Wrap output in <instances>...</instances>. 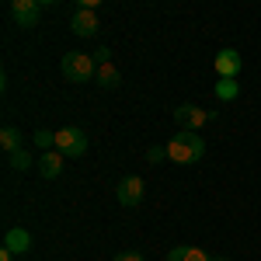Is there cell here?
I'll use <instances>...</instances> for the list:
<instances>
[{
    "mask_svg": "<svg viewBox=\"0 0 261 261\" xmlns=\"http://www.w3.org/2000/svg\"><path fill=\"white\" fill-rule=\"evenodd\" d=\"M98 28H101V21H98V14H94L91 7H77V11H73V18H70V32H73V35L91 39Z\"/></svg>",
    "mask_w": 261,
    "mask_h": 261,
    "instance_id": "ba28073f",
    "label": "cell"
},
{
    "mask_svg": "<svg viewBox=\"0 0 261 261\" xmlns=\"http://www.w3.org/2000/svg\"><path fill=\"white\" fill-rule=\"evenodd\" d=\"M112 261H146V258H143L140 251H122V254H115Z\"/></svg>",
    "mask_w": 261,
    "mask_h": 261,
    "instance_id": "ac0fdd59",
    "label": "cell"
},
{
    "mask_svg": "<svg viewBox=\"0 0 261 261\" xmlns=\"http://www.w3.org/2000/svg\"><path fill=\"white\" fill-rule=\"evenodd\" d=\"M174 119H178L181 129L199 133L205 122H213V112H205V108H199V105H178V108H174Z\"/></svg>",
    "mask_w": 261,
    "mask_h": 261,
    "instance_id": "5b68a950",
    "label": "cell"
},
{
    "mask_svg": "<svg viewBox=\"0 0 261 261\" xmlns=\"http://www.w3.org/2000/svg\"><path fill=\"white\" fill-rule=\"evenodd\" d=\"M167 261H213L202 247H188V244H181L174 251H167Z\"/></svg>",
    "mask_w": 261,
    "mask_h": 261,
    "instance_id": "7c38bea8",
    "label": "cell"
},
{
    "mask_svg": "<svg viewBox=\"0 0 261 261\" xmlns=\"http://www.w3.org/2000/svg\"><path fill=\"white\" fill-rule=\"evenodd\" d=\"M32 143H35V146H42V150H56V133H49V129H35Z\"/></svg>",
    "mask_w": 261,
    "mask_h": 261,
    "instance_id": "9a60e30c",
    "label": "cell"
},
{
    "mask_svg": "<svg viewBox=\"0 0 261 261\" xmlns=\"http://www.w3.org/2000/svg\"><path fill=\"white\" fill-rule=\"evenodd\" d=\"M205 157V140L199 133H188V129H178L171 140H167V161L174 164H195Z\"/></svg>",
    "mask_w": 261,
    "mask_h": 261,
    "instance_id": "6da1fadb",
    "label": "cell"
},
{
    "mask_svg": "<svg viewBox=\"0 0 261 261\" xmlns=\"http://www.w3.org/2000/svg\"><path fill=\"white\" fill-rule=\"evenodd\" d=\"M56 150H60L63 157H84V150H87V136H84V129H73V125L56 129Z\"/></svg>",
    "mask_w": 261,
    "mask_h": 261,
    "instance_id": "3957f363",
    "label": "cell"
},
{
    "mask_svg": "<svg viewBox=\"0 0 261 261\" xmlns=\"http://www.w3.org/2000/svg\"><path fill=\"white\" fill-rule=\"evenodd\" d=\"M11 18H14V24H21V28H35L42 18V4L39 0H11Z\"/></svg>",
    "mask_w": 261,
    "mask_h": 261,
    "instance_id": "8992f818",
    "label": "cell"
},
{
    "mask_svg": "<svg viewBox=\"0 0 261 261\" xmlns=\"http://www.w3.org/2000/svg\"><path fill=\"white\" fill-rule=\"evenodd\" d=\"M0 261H14V251H7V247H4V251H0Z\"/></svg>",
    "mask_w": 261,
    "mask_h": 261,
    "instance_id": "d6986e66",
    "label": "cell"
},
{
    "mask_svg": "<svg viewBox=\"0 0 261 261\" xmlns=\"http://www.w3.org/2000/svg\"><path fill=\"white\" fill-rule=\"evenodd\" d=\"M60 66H63V77L73 84H87L91 77H98V63L87 53H66Z\"/></svg>",
    "mask_w": 261,
    "mask_h": 261,
    "instance_id": "7a4b0ae2",
    "label": "cell"
},
{
    "mask_svg": "<svg viewBox=\"0 0 261 261\" xmlns=\"http://www.w3.org/2000/svg\"><path fill=\"white\" fill-rule=\"evenodd\" d=\"M143 192H146V185H143L140 174H125V178L119 181V188H115V199H119V205L133 209V205L143 202Z\"/></svg>",
    "mask_w": 261,
    "mask_h": 261,
    "instance_id": "277c9868",
    "label": "cell"
},
{
    "mask_svg": "<svg viewBox=\"0 0 261 261\" xmlns=\"http://www.w3.org/2000/svg\"><path fill=\"white\" fill-rule=\"evenodd\" d=\"M0 146H4L7 153L24 150V146H21V133H18V129H11V125H7V129H0Z\"/></svg>",
    "mask_w": 261,
    "mask_h": 261,
    "instance_id": "4fadbf2b",
    "label": "cell"
},
{
    "mask_svg": "<svg viewBox=\"0 0 261 261\" xmlns=\"http://www.w3.org/2000/svg\"><path fill=\"white\" fill-rule=\"evenodd\" d=\"M11 167L24 174V171L32 167V153H28V150H18V153H11Z\"/></svg>",
    "mask_w": 261,
    "mask_h": 261,
    "instance_id": "2e32d148",
    "label": "cell"
},
{
    "mask_svg": "<svg viewBox=\"0 0 261 261\" xmlns=\"http://www.w3.org/2000/svg\"><path fill=\"white\" fill-rule=\"evenodd\" d=\"M237 94H241L237 81H220V84H216V98H220V101H233Z\"/></svg>",
    "mask_w": 261,
    "mask_h": 261,
    "instance_id": "5bb4252c",
    "label": "cell"
},
{
    "mask_svg": "<svg viewBox=\"0 0 261 261\" xmlns=\"http://www.w3.org/2000/svg\"><path fill=\"white\" fill-rule=\"evenodd\" d=\"M4 247L14 251V254H24V251L32 247V233H28L24 226H11V230L4 233Z\"/></svg>",
    "mask_w": 261,
    "mask_h": 261,
    "instance_id": "9c48e42d",
    "label": "cell"
},
{
    "mask_svg": "<svg viewBox=\"0 0 261 261\" xmlns=\"http://www.w3.org/2000/svg\"><path fill=\"white\" fill-rule=\"evenodd\" d=\"M94 81H98L105 91H115V87L122 84V73L115 70V63L108 60V63H101V66H98V77H94Z\"/></svg>",
    "mask_w": 261,
    "mask_h": 261,
    "instance_id": "8fae6325",
    "label": "cell"
},
{
    "mask_svg": "<svg viewBox=\"0 0 261 261\" xmlns=\"http://www.w3.org/2000/svg\"><path fill=\"white\" fill-rule=\"evenodd\" d=\"M146 161H150V164L167 161V146H150V150H146Z\"/></svg>",
    "mask_w": 261,
    "mask_h": 261,
    "instance_id": "e0dca14e",
    "label": "cell"
},
{
    "mask_svg": "<svg viewBox=\"0 0 261 261\" xmlns=\"http://www.w3.org/2000/svg\"><path fill=\"white\" fill-rule=\"evenodd\" d=\"M241 70H244V56L237 49H220L216 53V73H220V81H237Z\"/></svg>",
    "mask_w": 261,
    "mask_h": 261,
    "instance_id": "52a82bcc",
    "label": "cell"
},
{
    "mask_svg": "<svg viewBox=\"0 0 261 261\" xmlns=\"http://www.w3.org/2000/svg\"><path fill=\"white\" fill-rule=\"evenodd\" d=\"M63 161H66V157H63L60 150H45V153H42V161H39V174L45 181H49V178H60V174H63Z\"/></svg>",
    "mask_w": 261,
    "mask_h": 261,
    "instance_id": "30bf717a",
    "label": "cell"
}]
</instances>
